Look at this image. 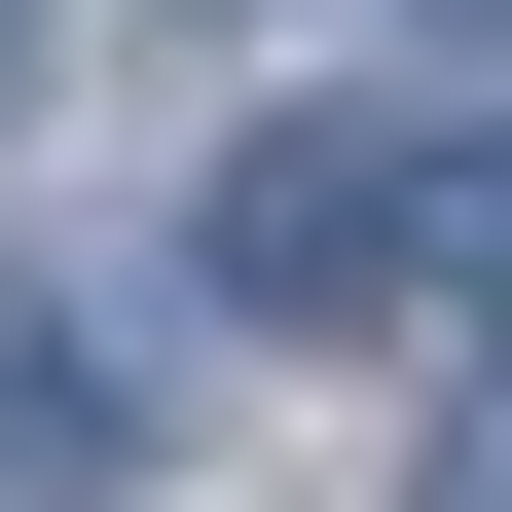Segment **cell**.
<instances>
[{
  "label": "cell",
  "mask_w": 512,
  "mask_h": 512,
  "mask_svg": "<svg viewBox=\"0 0 512 512\" xmlns=\"http://www.w3.org/2000/svg\"><path fill=\"white\" fill-rule=\"evenodd\" d=\"M0 147H37V0H0Z\"/></svg>",
  "instance_id": "3957f363"
},
{
  "label": "cell",
  "mask_w": 512,
  "mask_h": 512,
  "mask_svg": "<svg viewBox=\"0 0 512 512\" xmlns=\"http://www.w3.org/2000/svg\"><path fill=\"white\" fill-rule=\"evenodd\" d=\"M403 293H512V110H256L220 330H403Z\"/></svg>",
  "instance_id": "6da1fadb"
},
{
  "label": "cell",
  "mask_w": 512,
  "mask_h": 512,
  "mask_svg": "<svg viewBox=\"0 0 512 512\" xmlns=\"http://www.w3.org/2000/svg\"><path fill=\"white\" fill-rule=\"evenodd\" d=\"M439 512H512V293H476V476H439Z\"/></svg>",
  "instance_id": "7a4b0ae2"
},
{
  "label": "cell",
  "mask_w": 512,
  "mask_h": 512,
  "mask_svg": "<svg viewBox=\"0 0 512 512\" xmlns=\"http://www.w3.org/2000/svg\"><path fill=\"white\" fill-rule=\"evenodd\" d=\"M476 37H512V0H476Z\"/></svg>",
  "instance_id": "277c9868"
}]
</instances>
